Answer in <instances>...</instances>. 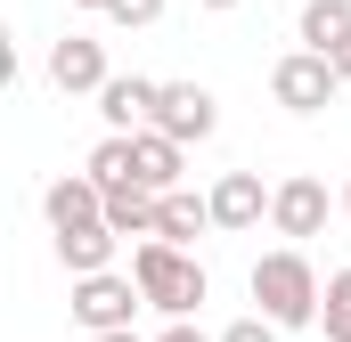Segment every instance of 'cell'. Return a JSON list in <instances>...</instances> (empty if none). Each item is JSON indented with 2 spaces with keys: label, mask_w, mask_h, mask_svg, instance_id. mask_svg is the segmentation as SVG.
Returning <instances> with one entry per match:
<instances>
[{
  "label": "cell",
  "mask_w": 351,
  "mask_h": 342,
  "mask_svg": "<svg viewBox=\"0 0 351 342\" xmlns=\"http://www.w3.org/2000/svg\"><path fill=\"white\" fill-rule=\"evenodd\" d=\"M41 212H49V228H82V220H106V187H98L90 171H66V179H49Z\"/></svg>",
  "instance_id": "9"
},
{
  "label": "cell",
  "mask_w": 351,
  "mask_h": 342,
  "mask_svg": "<svg viewBox=\"0 0 351 342\" xmlns=\"http://www.w3.org/2000/svg\"><path fill=\"white\" fill-rule=\"evenodd\" d=\"M269 196L254 171H221V187H213V228H262Z\"/></svg>",
  "instance_id": "10"
},
{
  "label": "cell",
  "mask_w": 351,
  "mask_h": 342,
  "mask_svg": "<svg viewBox=\"0 0 351 342\" xmlns=\"http://www.w3.org/2000/svg\"><path fill=\"white\" fill-rule=\"evenodd\" d=\"M204 8H237V0H204Z\"/></svg>",
  "instance_id": "22"
},
{
  "label": "cell",
  "mask_w": 351,
  "mask_h": 342,
  "mask_svg": "<svg viewBox=\"0 0 351 342\" xmlns=\"http://www.w3.org/2000/svg\"><path fill=\"white\" fill-rule=\"evenodd\" d=\"M49 82L66 90V98H74V90H90V98H98V90H106V49H98L90 33H66V41L49 49Z\"/></svg>",
  "instance_id": "8"
},
{
  "label": "cell",
  "mask_w": 351,
  "mask_h": 342,
  "mask_svg": "<svg viewBox=\"0 0 351 342\" xmlns=\"http://www.w3.org/2000/svg\"><path fill=\"white\" fill-rule=\"evenodd\" d=\"M74 8H106V0H74Z\"/></svg>",
  "instance_id": "23"
},
{
  "label": "cell",
  "mask_w": 351,
  "mask_h": 342,
  "mask_svg": "<svg viewBox=\"0 0 351 342\" xmlns=\"http://www.w3.org/2000/svg\"><path fill=\"white\" fill-rule=\"evenodd\" d=\"M156 98H164V82H147V74H106L98 114H106V131H147L156 122Z\"/></svg>",
  "instance_id": "6"
},
{
  "label": "cell",
  "mask_w": 351,
  "mask_h": 342,
  "mask_svg": "<svg viewBox=\"0 0 351 342\" xmlns=\"http://www.w3.org/2000/svg\"><path fill=\"white\" fill-rule=\"evenodd\" d=\"M269 220H278V237H319V228H327V187H319V179L269 187Z\"/></svg>",
  "instance_id": "7"
},
{
  "label": "cell",
  "mask_w": 351,
  "mask_h": 342,
  "mask_svg": "<svg viewBox=\"0 0 351 342\" xmlns=\"http://www.w3.org/2000/svg\"><path fill=\"white\" fill-rule=\"evenodd\" d=\"M319 293H327L319 269L294 253V245L254 261V302H262V318H278V326H319Z\"/></svg>",
  "instance_id": "2"
},
{
  "label": "cell",
  "mask_w": 351,
  "mask_h": 342,
  "mask_svg": "<svg viewBox=\"0 0 351 342\" xmlns=\"http://www.w3.org/2000/svg\"><path fill=\"white\" fill-rule=\"evenodd\" d=\"M335 90H343V74H335L327 49H294V57H278V74H269V98H278L286 114H319Z\"/></svg>",
  "instance_id": "4"
},
{
  "label": "cell",
  "mask_w": 351,
  "mask_h": 342,
  "mask_svg": "<svg viewBox=\"0 0 351 342\" xmlns=\"http://www.w3.org/2000/svg\"><path fill=\"white\" fill-rule=\"evenodd\" d=\"M156 131H172L180 147L213 139V131H221V106H213V90H204V82H164V98H156Z\"/></svg>",
  "instance_id": "5"
},
{
  "label": "cell",
  "mask_w": 351,
  "mask_h": 342,
  "mask_svg": "<svg viewBox=\"0 0 351 342\" xmlns=\"http://www.w3.org/2000/svg\"><path fill=\"white\" fill-rule=\"evenodd\" d=\"M131 277H139V293H147V310H164V318H188L204 293H213V277H204V261L172 245V237H147L139 253H131Z\"/></svg>",
  "instance_id": "1"
},
{
  "label": "cell",
  "mask_w": 351,
  "mask_h": 342,
  "mask_svg": "<svg viewBox=\"0 0 351 342\" xmlns=\"http://www.w3.org/2000/svg\"><path fill=\"white\" fill-rule=\"evenodd\" d=\"M351 41V0H302V49H343Z\"/></svg>",
  "instance_id": "14"
},
{
  "label": "cell",
  "mask_w": 351,
  "mask_h": 342,
  "mask_svg": "<svg viewBox=\"0 0 351 342\" xmlns=\"http://www.w3.org/2000/svg\"><path fill=\"white\" fill-rule=\"evenodd\" d=\"M156 220H164V196L156 187H106V228L114 237H156Z\"/></svg>",
  "instance_id": "11"
},
{
  "label": "cell",
  "mask_w": 351,
  "mask_h": 342,
  "mask_svg": "<svg viewBox=\"0 0 351 342\" xmlns=\"http://www.w3.org/2000/svg\"><path fill=\"white\" fill-rule=\"evenodd\" d=\"M278 334H286V326L262 318V310H254V318H237V326H221V342H278Z\"/></svg>",
  "instance_id": "17"
},
{
  "label": "cell",
  "mask_w": 351,
  "mask_h": 342,
  "mask_svg": "<svg viewBox=\"0 0 351 342\" xmlns=\"http://www.w3.org/2000/svg\"><path fill=\"white\" fill-rule=\"evenodd\" d=\"M343 212H351V179H343Z\"/></svg>",
  "instance_id": "24"
},
{
  "label": "cell",
  "mask_w": 351,
  "mask_h": 342,
  "mask_svg": "<svg viewBox=\"0 0 351 342\" xmlns=\"http://www.w3.org/2000/svg\"><path fill=\"white\" fill-rule=\"evenodd\" d=\"M213 228V196H188V187H164V220H156V237H172V245H188V237H204Z\"/></svg>",
  "instance_id": "15"
},
{
  "label": "cell",
  "mask_w": 351,
  "mask_h": 342,
  "mask_svg": "<svg viewBox=\"0 0 351 342\" xmlns=\"http://www.w3.org/2000/svg\"><path fill=\"white\" fill-rule=\"evenodd\" d=\"M335 74H343V82H351V41H343V49H335Z\"/></svg>",
  "instance_id": "20"
},
{
  "label": "cell",
  "mask_w": 351,
  "mask_h": 342,
  "mask_svg": "<svg viewBox=\"0 0 351 342\" xmlns=\"http://www.w3.org/2000/svg\"><path fill=\"white\" fill-rule=\"evenodd\" d=\"M90 342H139V334H131V326H114V334H90Z\"/></svg>",
  "instance_id": "21"
},
{
  "label": "cell",
  "mask_w": 351,
  "mask_h": 342,
  "mask_svg": "<svg viewBox=\"0 0 351 342\" xmlns=\"http://www.w3.org/2000/svg\"><path fill=\"white\" fill-rule=\"evenodd\" d=\"M147 293H139V277L131 269H90V277H74V326L82 334H114V326H131V310H139Z\"/></svg>",
  "instance_id": "3"
},
{
  "label": "cell",
  "mask_w": 351,
  "mask_h": 342,
  "mask_svg": "<svg viewBox=\"0 0 351 342\" xmlns=\"http://www.w3.org/2000/svg\"><path fill=\"white\" fill-rule=\"evenodd\" d=\"M106 16L139 33V25H156V16H164V0H106Z\"/></svg>",
  "instance_id": "18"
},
{
  "label": "cell",
  "mask_w": 351,
  "mask_h": 342,
  "mask_svg": "<svg viewBox=\"0 0 351 342\" xmlns=\"http://www.w3.org/2000/svg\"><path fill=\"white\" fill-rule=\"evenodd\" d=\"M156 342H204V334H196L188 318H172V326H164V334H156Z\"/></svg>",
  "instance_id": "19"
},
{
  "label": "cell",
  "mask_w": 351,
  "mask_h": 342,
  "mask_svg": "<svg viewBox=\"0 0 351 342\" xmlns=\"http://www.w3.org/2000/svg\"><path fill=\"white\" fill-rule=\"evenodd\" d=\"M180 155H188V147H180L172 131H156V122H147V131H139V187H156V196L180 187Z\"/></svg>",
  "instance_id": "13"
},
{
  "label": "cell",
  "mask_w": 351,
  "mask_h": 342,
  "mask_svg": "<svg viewBox=\"0 0 351 342\" xmlns=\"http://www.w3.org/2000/svg\"><path fill=\"white\" fill-rule=\"evenodd\" d=\"M114 228L106 220H82V228H58V261L74 269V277H90V269H114Z\"/></svg>",
  "instance_id": "12"
},
{
  "label": "cell",
  "mask_w": 351,
  "mask_h": 342,
  "mask_svg": "<svg viewBox=\"0 0 351 342\" xmlns=\"http://www.w3.org/2000/svg\"><path fill=\"white\" fill-rule=\"evenodd\" d=\"M319 326H327V342H351V269L327 277V293H319Z\"/></svg>",
  "instance_id": "16"
}]
</instances>
